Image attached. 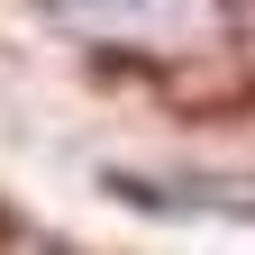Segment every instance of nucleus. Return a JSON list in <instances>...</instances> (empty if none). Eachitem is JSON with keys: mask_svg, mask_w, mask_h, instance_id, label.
I'll return each mask as SVG.
<instances>
[{"mask_svg": "<svg viewBox=\"0 0 255 255\" xmlns=\"http://www.w3.org/2000/svg\"><path fill=\"white\" fill-rule=\"evenodd\" d=\"M91 37H128V46H191L210 27V0H55Z\"/></svg>", "mask_w": 255, "mask_h": 255, "instance_id": "1", "label": "nucleus"}]
</instances>
